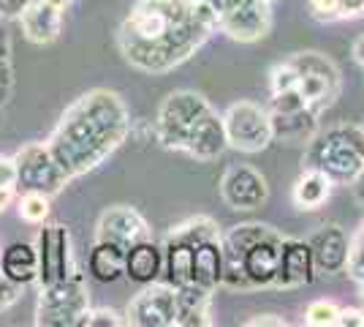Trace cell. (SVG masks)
<instances>
[{
  "label": "cell",
  "instance_id": "3957f363",
  "mask_svg": "<svg viewBox=\"0 0 364 327\" xmlns=\"http://www.w3.org/2000/svg\"><path fill=\"white\" fill-rule=\"evenodd\" d=\"M218 28V14L207 0H193V16L191 22H185L180 31H174L168 38L158 44H139V41H122L117 38L122 58L131 63L139 71L147 74H166L171 68H177L191 55H196V49L210 38V33Z\"/></svg>",
  "mask_w": 364,
  "mask_h": 327
},
{
  "label": "cell",
  "instance_id": "603a6c76",
  "mask_svg": "<svg viewBox=\"0 0 364 327\" xmlns=\"http://www.w3.org/2000/svg\"><path fill=\"white\" fill-rule=\"evenodd\" d=\"M191 284H196L207 292H215L218 286H223V246H220V237H210V240L196 246Z\"/></svg>",
  "mask_w": 364,
  "mask_h": 327
},
{
  "label": "cell",
  "instance_id": "30bf717a",
  "mask_svg": "<svg viewBox=\"0 0 364 327\" xmlns=\"http://www.w3.org/2000/svg\"><path fill=\"white\" fill-rule=\"evenodd\" d=\"M228 147L242 153H261L272 142L269 109L256 101H237L223 112Z\"/></svg>",
  "mask_w": 364,
  "mask_h": 327
},
{
  "label": "cell",
  "instance_id": "4dcf8cb0",
  "mask_svg": "<svg viewBox=\"0 0 364 327\" xmlns=\"http://www.w3.org/2000/svg\"><path fill=\"white\" fill-rule=\"evenodd\" d=\"M350 279L364 286V221L359 224V229L350 237V251H348V267H346Z\"/></svg>",
  "mask_w": 364,
  "mask_h": 327
},
{
  "label": "cell",
  "instance_id": "8d00e7d4",
  "mask_svg": "<svg viewBox=\"0 0 364 327\" xmlns=\"http://www.w3.org/2000/svg\"><path fill=\"white\" fill-rule=\"evenodd\" d=\"M11 90H14V68L11 63H0V107L11 98Z\"/></svg>",
  "mask_w": 364,
  "mask_h": 327
},
{
  "label": "cell",
  "instance_id": "8fae6325",
  "mask_svg": "<svg viewBox=\"0 0 364 327\" xmlns=\"http://www.w3.org/2000/svg\"><path fill=\"white\" fill-rule=\"evenodd\" d=\"M36 251H38V286H49L55 281L68 279L76 270L74 251H71V234L63 224H41L38 237H36Z\"/></svg>",
  "mask_w": 364,
  "mask_h": 327
},
{
  "label": "cell",
  "instance_id": "52a82bcc",
  "mask_svg": "<svg viewBox=\"0 0 364 327\" xmlns=\"http://www.w3.org/2000/svg\"><path fill=\"white\" fill-rule=\"evenodd\" d=\"M294 68L299 71V93H302L304 104L321 115L323 109H329L340 98L343 90V79H340V68L329 61L323 52L307 49V52H296L289 58Z\"/></svg>",
  "mask_w": 364,
  "mask_h": 327
},
{
  "label": "cell",
  "instance_id": "d590c367",
  "mask_svg": "<svg viewBox=\"0 0 364 327\" xmlns=\"http://www.w3.org/2000/svg\"><path fill=\"white\" fill-rule=\"evenodd\" d=\"M22 289H25V286H19V284H14V281L6 279V276L0 273V313L9 311L16 300L22 297Z\"/></svg>",
  "mask_w": 364,
  "mask_h": 327
},
{
  "label": "cell",
  "instance_id": "836d02e7",
  "mask_svg": "<svg viewBox=\"0 0 364 327\" xmlns=\"http://www.w3.org/2000/svg\"><path fill=\"white\" fill-rule=\"evenodd\" d=\"M310 6V14L318 22H337L343 19L340 16V0H307Z\"/></svg>",
  "mask_w": 364,
  "mask_h": 327
},
{
  "label": "cell",
  "instance_id": "ab89813d",
  "mask_svg": "<svg viewBox=\"0 0 364 327\" xmlns=\"http://www.w3.org/2000/svg\"><path fill=\"white\" fill-rule=\"evenodd\" d=\"M340 327H364L362 322V308H340V319H337Z\"/></svg>",
  "mask_w": 364,
  "mask_h": 327
},
{
  "label": "cell",
  "instance_id": "7c38bea8",
  "mask_svg": "<svg viewBox=\"0 0 364 327\" xmlns=\"http://www.w3.org/2000/svg\"><path fill=\"white\" fill-rule=\"evenodd\" d=\"M125 325L134 327H177V289L164 284H147L125 308Z\"/></svg>",
  "mask_w": 364,
  "mask_h": 327
},
{
  "label": "cell",
  "instance_id": "74e56055",
  "mask_svg": "<svg viewBox=\"0 0 364 327\" xmlns=\"http://www.w3.org/2000/svg\"><path fill=\"white\" fill-rule=\"evenodd\" d=\"M0 188H16L14 156H0Z\"/></svg>",
  "mask_w": 364,
  "mask_h": 327
},
{
  "label": "cell",
  "instance_id": "60d3db41",
  "mask_svg": "<svg viewBox=\"0 0 364 327\" xmlns=\"http://www.w3.org/2000/svg\"><path fill=\"white\" fill-rule=\"evenodd\" d=\"M11 52H14L11 33H9L6 25H0V63H11Z\"/></svg>",
  "mask_w": 364,
  "mask_h": 327
},
{
  "label": "cell",
  "instance_id": "681fc988",
  "mask_svg": "<svg viewBox=\"0 0 364 327\" xmlns=\"http://www.w3.org/2000/svg\"><path fill=\"white\" fill-rule=\"evenodd\" d=\"M0 125H3V107H0Z\"/></svg>",
  "mask_w": 364,
  "mask_h": 327
},
{
  "label": "cell",
  "instance_id": "7402d4cb",
  "mask_svg": "<svg viewBox=\"0 0 364 327\" xmlns=\"http://www.w3.org/2000/svg\"><path fill=\"white\" fill-rule=\"evenodd\" d=\"M0 273L6 279H11L19 286H31L38 281V251L36 243H25V240H16L11 246L3 249L0 256Z\"/></svg>",
  "mask_w": 364,
  "mask_h": 327
},
{
  "label": "cell",
  "instance_id": "d6986e66",
  "mask_svg": "<svg viewBox=\"0 0 364 327\" xmlns=\"http://www.w3.org/2000/svg\"><path fill=\"white\" fill-rule=\"evenodd\" d=\"M125 279L139 286L164 279V243H155L152 237L131 243L125 251Z\"/></svg>",
  "mask_w": 364,
  "mask_h": 327
},
{
  "label": "cell",
  "instance_id": "f907efd6",
  "mask_svg": "<svg viewBox=\"0 0 364 327\" xmlns=\"http://www.w3.org/2000/svg\"><path fill=\"white\" fill-rule=\"evenodd\" d=\"M362 322H364V308H362Z\"/></svg>",
  "mask_w": 364,
  "mask_h": 327
},
{
  "label": "cell",
  "instance_id": "f5cc1de1",
  "mask_svg": "<svg viewBox=\"0 0 364 327\" xmlns=\"http://www.w3.org/2000/svg\"><path fill=\"white\" fill-rule=\"evenodd\" d=\"M269 3H274V0H269Z\"/></svg>",
  "mask_w": 364,
  "mask_h": 327
},
{
  "label": "cell",
  "instance_id": "7dc6e473",
  "mask_svg": "<svg viewBox=\"0 0 364 327\" xmlns=\"http://www.w3.org/2000/svg\"><path fill=\"white\" fill-rule=\"evenodd\" d=\"M14 202V188H0V213Z\"/></svg>",
  "mask_w": 364,
  "mask_h": 327
},
{
  "label": "cell",
  "instance_id": "d4e9b609",
  "mask_svg": "<svg viewBox=\"0 0 364 327\" xmlns=\"http://www.w3.org/2000/svg\"><path fill=\"white\" fill-rule=\"evenodd\" d=\"M193 251L196 246L182 240V237H174V234H166L164 240V281L168 286H185L191 284V276H193Z\"/></svg>",
  "mask_w": 364,
  "mask_h": 327
},
{
  "label": "cell",
  "instance_id": "83f0119b",
  "mask_svg": "<svg viewBox=\"0 0 364 327\" xmlns=\"http://www.w3.org/2000/svg\"><path fill=\"white\" fill-rule=\"evenodd\" d=\"M168 234L182 237V240L198 246V243H204V240H210V237H220V229H218V224H215L210 216H193V218H185L177 227H171Z\"/></svg>",
  "mask_w": 364,
  "mask_h": 327
},
{
  "label": "cell",
  "instance_id": "9c48e42d",
  "mask_svg": "<svg viewBox=\"0 0 364 327\" xmlns=\"http://www.w3.org/2000/svg\"><path fill=\"white\" fill-rule=\"evenodd\" d=\"M16 161V188L19 191H38L46 197L60 194L68 175L63 172L58 158L52 156L46 142H28L14 153Z\"/></svg>",
  "mask_w": 364,
  "mask_h": 327
},
{
  "label": "cell",
  "instance_id": "7bdbcfd3",
  "mask_svg": "<svg viewBox=\"0 0 364 327\" xmlns=\"http://www.w3.org/2000/svg\"><path fill=\"white\" fill-rule=\"evenodd\" d=\"M286 327V319L283 316H274V313H264V316H256V319H247V327Z\"/></svg>",
  "mask_w": 364,
  "mask_h": 327
},
{
  "label": "cell",
  "instance_id": "484cf974",
  "mask_svg": "<svg viewBox=\"0 0 364 327\" xmlns=\"http://www.w3.org/2000/svg\"><path fill=\"white\" fill-rule=\"evenodd\" d=\"M210 303L213 292L201 289L196 284L177 286V327H207L210 319Z\"/></svg>",
  "mask_w": 364,
  "mask_h": 327
},
{
  "label": "cell",
  "instance_id": "816d5d0a",
  "mask_svg": "<svg viewBox=\"0 0 364 327\" xmlns=\"http://www.w3.org/2000/svg\"><path fill=\"white\" fill-rule=\"evenodd\" d=\"M0 256H3V251H0Z\"/></svg>",
  "mask_w": 364,
  "mask_h": 327
},
{
  "label": "cell",
  "instance_id": "ee69618b",
  "mask_svg": "<svg viewBox=\"0 0 364 327\" xmlns=\"http://www.w3.org/2000/svg\"><path fill=\"white\" fill-rule=\"evenodd\" d=\"M350 191H353V199L364 207V170L359 172V175H356V180L350 183Z\"/></svg>",
  "mask_w": 364,
  "mask_h": 327
},
{
  "label": "cell",
  "instance_id": "f1b7e54d",
  "mask_svg": "<svg viewBox=\"0 0 364 327\" xmlns=\"http://www.w3.org/2000/svg\"><path fill=\"white\" fill-rule=\"evenodd\" d=\"M49 199H52V197L38 194V191H22V197L16 199V213H19L22 221L41 227L46 218H49V213H52Z\"/></svg>",
  "mask_w": 364,
  "mask_h": 327
},
{
  "label": "cell",
  "instance_id": "ffe728a7",
  "mask_svg": "<svg viewBox=\"0 0 364 327\" xmlns=\"http://www.w3.org/2000/svg\"><path fill=\"white\" fill-rule=\"evenodd\" d=\"M22 22V33L31 44L46 47L52 41H58V36L63 31V11L55 9L46 0H33L31 6L25 9V14L19 16Z\"/></svg>",
  "mask_w": 364,
  "mask_h": 327
},
{
  "label": "cell",
  "instance_id": "5b68a950",
  "mask_svg": "<svg viewBox=\"0 0 364 327\" xmlns=\"http://www.w3.org/2000/svg\"><path fill=\"white\" fill-rule=\"evenodd\" d=\"M193 16V0H136L117 31L122 41L158 44Z\"/></svg>",
  "mask_w": 364,
  "mask_h": 327
},
{
  "label": "cell",
  "instance_id": "277c9868",
  "mask_svg": "<svg viewBox=\"0 0 364 327\" xmlns=\"http://www.w3.org/2000/svg\"><path fill=\"white\" fill-rule=\"evenodd\" d=\"M304 167L323 172L334 186H350L364 170L362 125L337 123L304 145Z\"/></svg>",
  "mask_w": 364,
  "mask_h": 327
},
{
  "label": "cell",
  "instance_id": "f546056e",
  "mask_svg": "<svg viewBox=\"0 0 364 327\" xmlns=\"http://www.w3.org/2000/svg\"><path fill=\"white\" fill-rule=\"evenodd\" d=\"M340 319V306H334L332 300H313L304 308V325L310 327H337Z\"/></svg>",
  "mask_w": 364,
  "mask_h": 327
},
{
  "label": "cell",
  "instance_id": "cb8c5ba5",
  "mask_svg": "<svg viewBox=\"0 0 364 327\" xmlns=\"http://www.w3.org/2000/svg\"><path fill=\"white\" fill-rule=\"evenodd\" d=\"M125 246L112 240H95L87 256V273L98 284H114L125 276Z\"/></svg>",
  "mask_w": 364,
  "mask_h": 327
},
{
  "label": "cell",
  "instance_id": "e575fe53",
  "mask_svg": "<svg viewBox=\"0 0 364 327\" xmlns=\"http://www.w3.org/2000/svg\"><path fill=\"white\" fill-rule=\"evenodd\" d=\"M307 107L299 90H283V93H272L269 101V112H291V109Z\"/></svg>",
  "mask_w": 364,
  "mask_h": 327
},
{
  "label": "cell",
  "instance_id": "d6a6232c",
  "mask_svg": "<svg viewBox=\"0 0 364 327\" xmlns=\"http://www.w3.org/2000/svg\"><path fill=\"white\" fill-rule=\"evenodd\" d=\"M125 325L120 311L114 308H90V311L82 316V325L79 327H120Z\"/></svg>",
  "mask_w": 364,
  "mask_h": 327
},
{
  "label": "cell",
  "instance_id": "ba28073f",
  "mask_svg": "<svg viewBox=\"0 0 364 327\" xmlns=\"http://www.w3.org/2000/svg\"><path fill=\"white\" fill-rule=\"evenodd\" d=\"M210 109V101L196 90H174L164 98V104L158 107V118L152 125L155 140L161 142L166 150H182L185 137L191 131V125Z\"/></svg>",
  "mask_w": 364,
  "mask_h": 327
},
{
  "label": "cell",
  "instance_id": "44dd1931",
  "mask_svg": "<svg viewBox=\"0 0 364 327\" xmlns=\"http://www.w3.org/2000/svg\"><path fill=\"white\" fill-rule=\"evenodd\" d=\"M269 118H272V140L283 145H307L318 134V115L310 107L269 112Z\"/></svg>",
  "mask_w": 364,
  "mask_h": 327
},
{
  "label": "cell",
  "instance_id": "6da1fadb",
  "mask_svg": "<svg viewBox=\"0 0 364 327\" xmlns=\"http://www.w3.org/2000/svg\"><path fill=\"white\" fill-rule=\"evenodd\" d=\"M131 134V115L120 93L95 88L79 95L63 112L60 123L49 134V150L68 180L98 170Z\"/></svg>",
  "mask_w": 364,
  "mask_h": 327
},
{
  "label": "cell",
  "instance_id": "db71d44e",
  "mask_svg": "<svg viewBox=\"0 0 364 327\" xmlns=\"http://www.w3.org/2000/svg\"><path fill=\"white\" fill-rule=\"evenodd\" d=\"M362 131H364V125H362Z\"/></svg>",
  "mask_w": 364,
  "mask_h": 327
},
{
  "label": "cell",
  "instance_id": "1f68e13d",
  "mask_svg": "<svg viewBox=\"0 0 364 327\" xmlns=\"http://www.w3.org/2000/svg\"><path fill=\"white\" fill-rule=\"evenodd\" d=\"M269 82H272V93H283V90H296L299 88V71L294 68L291 61L277 63L269 74Z\"/></svg>",
  "mask_w": 364,
  "mask_h": 327
},
{
  "label": "cell",
  "instance_id": "2e32d148",
  "mask_svg": "<svg viewBox=\"0 0 364 327\" xmlns=\"http://www.w3.org/2000/svg\"><path fill=\"white\" fill-rule=\"evenodd\" d=\"M144 237H152L150 224L131 204L109 207L101 213L98 224H95V240H112V243H120L125 249L136 240H144Z\"/></svg>",
  "mask_w": 364,
  "mask_h": 327
},
{
  "label": "cell",
  "instance_id": "8992f818",
  "mask_svg": "<svg viewBox=\"0 0 364 327\" xmlns=\"http://www.w3.org/2000/svg\"><path fill=\"white\" fill-rule=\"evenodd\" d=\"M87 311H90V292H87V279L79 267L68 279L38 286V303H36L38 327H79Z\"/></svg>",
  "mask_w": 364,
  "mask_h": 327
},
{
  "label": "cell",
  "instance_id": "9a60e30c",
  "mask_svg": "<svg viewBox=\"0 0 364 327\" xmlns=\"http://www.w3.org/2000/svg\"><path fill=\"white\" fill-rule=\"evenodd\" d=\"M307 246L313 251L316 273H323V276L346 273L350 237L346 234V229L340 224H321L318 229L307 237Z\"/></svg>",
  "mask_w": 364,
  "mask_h": 327
},
{
  "label": "cell",
  "instance_id": "7a4b0ae2",
  "mask_svg": "<svg viewBox=\"0 0 364 327\" xmlns=\"http://www.w3.org/2000/svg\"><path fill=\"white\" fill-rule=\"evenodd\" d=\"M223 286L231 292L272 289L283 251V234L269 224L247 221L220 234Z\"/></svg>",
  "mask_w": 364,
  "mask_h": 327
},
{
  "label": "cell",
  "instance_id": "bcb514c9",
  "mask_svg": "<svg viewBox=\"0 0 364 327\" xmlns=\"http://www.w3.org/2000/svg\"><path fill=\"white\" fill-rule=\"evenodd\" d=\"M350 55H353V61H356L364 68V36H359V38L353 41V49H350Z\"/></svg>",
  "mask_w": 364,
  "mask_h": 327
},
{
  "label": "cell",
  "instance_id": "5bb4252c",
  "mask_svg": "<svg viewBox=\"0 0 364 327\" xmlns=\"http://www.w3.org/2000/svg\"><path fill=\"white\" fill-rule=\"evenodd\" d=\"M218 28L226 33L228 38L242 41V44L261 41L272 28V3L269 0H242L240 6L218 16Z\"/></svg>",
  "mask_w": 364,
  "mask_h": 327
},
{
  "label": "cell",
  "instance_id": "ac0fdd59",
  "mask_svg": "<svg viewBox=\"0 0 364 327\" xmlns=\"http://www.w3.org/2000/svg\"><path fill=\"white\" fill-rule=\"evenodd\" d=\"M316 279V262L307 240L299 237H283V251H280V265H277V279L272 289H299Z\"/></svg>",
  "mask_w": 364,
  "mask_h": 327
},
{
  "label": "cell",
  "instance_id": "b9f144b4",
  "mask_svg": "<svg viewBox=\"0 0 364 327\" xmlns=\"http://www.w3.org/2000/svg\"><path fill=\"white\" fill-rule=\"evenodd\" d=\"M364 14V0H340V16L350 19V16Z\"/></svg>",
  "mask_w": 364,
  "mask_h": 327
},
{
  "label": "cell",
  "instance_id": "f6af8a7d",
  "mask_svg": "<svg viewBox=\"0 0 364 327\" xmlns=\"http://www.w3.org/2000/svg\"><path fill=\"white\" fill-rule=\"evenodd\" d=\"M207 3H210V6H213V9H215V14L220 16V14H226L228 9H234V6H240L242 0H207Z\"/></svg>",
  "mask_w": 364,
  "mask_h": 327
},
{
  "label": "cell",
  "instance_id": "4316f807",
  "mask_svg": "<svg viewBox=\"0 0 364 327\" xmlns=\"http://www.w3.org/2000/svg\"><path fill=\"white\" fill-rule=\"evenodd\" d=\"M334 183L318 170H310L304 167V172L296 177L294 183V191H291V199L299 210H321L323 204L329 202L332 197Z\"/></svg>",
  "mask_w": 364,
  "mask_h": 327
},
{
  "label": "cell",
  "instance_id": "f35d334b",
  "mask_svg": "<svg viewBox=\"0 0 364 327\" xmlns=\"http://www.w3.org/2000/svg\"><path fill=\"white\" fill-rule=\"evenodd\" d=\"M33 0H0V16L3 19H19Z\"/></svg>",
  "mask_w": 364,
  "mask_h": 327
},
{
  "label": "cell",
  "instance_id": "e0dca14e",
  "mask_svg": "<svg viewBox=\"0 0 364 327\" xmlns=\"http://www.w3.org/2000/svg\"><path fill=\"white\" fill-rule=\"evenodd\" d=\"M226 147H228V140H226L223 115H218L210 107L196 123L191 125V131L185 137L182 153H188V156L196 158V161H215L218 156H223Z\"/></svg>",
  "mask_w": 364,
  "mask_h": 327
},
{
  "label": "cell",
  "instance_id": "c3c4849f",
  "mask_svg": "<svg viewBox=\"0 0 364 327\" xmlns=\"http://www.w3.org/2000/svg\"><path fill=\"white\" fill-rule=\"evenodd\" d=\"M46 3H52L55 9H60V11H65V9H68V6L74 3V0H46Z\"/></svg>",
  "mask_w": 364,
  "mask_h": 327
},
{
  "label": "cell",
  "instance_id": "4fadbf2b",
  "mask_svg": "<svg viewBox=\"0 0 364 327\" xmlns=\"http://www.w3.org/2000/svg\"><path fill=\"white\" fill-rule=\"evenodd\" d=\"M220 197L231 210L250 213L264 207L269 199V183L267 177L250 167V164H231L220 175Z\"/></svg>",
  "mask_w": 364,
  "mask_h": 327
}]
</instances>
